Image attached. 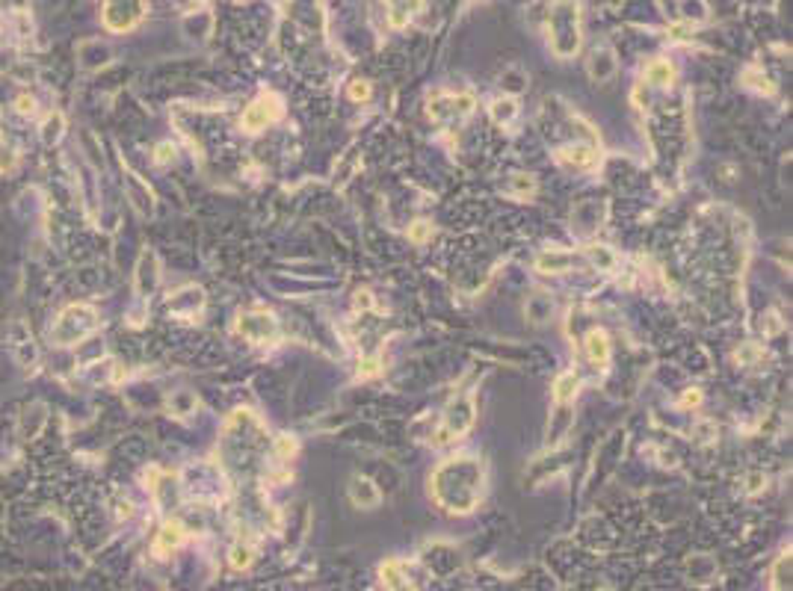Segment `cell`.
<instances>
[{"label":"cell","instance_id":"obj_1","mask_svg":"<svg viewBox=\"0 0 793 591\" xmlns=\"http://www.w3.org/2000/svg\"><path fill=\"white\" fill-rule=\"evenodd\" d=\"M432 497L450 514H470L477 509L486 485V467L477 456H453L432 473Z\"/></svg>","mask_w":793,"mask_h":591},{"label":"cell","instance_id":"obj_2","mask_svg":"<svg viewBox=\"0 0 793 591\" xmlns=\"http://www.w3.org/2000/svg\"><path fill=\"white\" fill-rule=\"evenodd\" d=\"M548 39L556 59H572L580 50V0H554L548 12Z\"/></svg>","mask_w":793,"mask_h":591},{"label":"cell","instance_id":"obj_3","mask_svg":"<svg viewBox=\"0 0 793 591\" xmlns=\"http://www.w3.org/2000/svg\"><path fill=\"white\" fill-rule=\"evenodd\" d=\"M98 329V313L89 305H68L63 313L57 317L54 329H51V341L54 346H74L86 341L89 334H95Z\"/></svg>","mask_w":793,"mask_h":591},{"label":"cell","instance_id":"obj_4","mask_svg":"<svg viewBox=\"0 0 793 591\" xmlns=\"http://www.w3.org/2000/svg\"><path fill=\"white\" fill-rule=\"evenodd\" d=\"M474 95L470 92H459V95H450V92H432L429 98V116L441 121V124H462L470 112H474Z\"/></svg>","mask_w":793,"mask_h":591},{"label":"cell","instance_id":"obj_5","mask_svg":"<svg viewBox=\"0 0 793 591\" xmlns=\"http://www.w3.org/2000/svg\"><path fill=\"white\" fill-rule=\"evenodd\" d=\"M145 15V0H101V21L110 33L133 30Z\"/></svg>","mask_w":793,"mask_h":591},{"label":"cell","instance_id":"obj_6","mask_svg":"<svg viewBox=\"0 0 793 591\" xmlns=\"http://www.w3.org/2000/svg\"><path fill=\"white\" fill-rule=\"evenodd\" d=\"M281 110H284V107H281V98H279L276 92H264V95H258L252 104L243 110L240 128H243L246 133H258V130L269 128L272 121H279V119H281Z\"/></svg>","mask_w":793,"mask_h":591},{"label":"cell","instance_id":"obj_7","mask_svg":"<svg viewBox=\"0 0 793 591\" xmlns=\"http://www.w3.org/2000/svg\"><path fill=\"white\" fill-rule=\"evenodd\" d=\"M470 426H474V399L470 394L456 396L447 411H444V423H441V432H438V444H447L453 437H462Z\"/></svg>","mask_w":793,"mask_h":591},{"label":"cell","instance_id":"obj_8","mask_svg":"<svg viewBox=\"0 0 793 591\" xmlns=\"http://www.w3.org/2000/svg\"><path fill=\"white\" fill-rule=\"evenodd\" d=\"M6 343H9V355L18 361V367H24V370H33V367H36V361H39V349H36L33 331H30V325L24 322V320H15V322L9 325Z\"/></svg>","mask_w":793,"mask_h":591},{"label":"cell","instance_id":"obj_9","mask_svg":"<svg viewBox=\"0 0 793 591\" xmlns=\"http://www.w3.org/2000/svg\"><path fill=\"white\" fill-rule=\"evenodd\" d=\"M237 331L252 343H269L279 334V322L267 311H252V313H240Z\"/></svg>","mask_w":793,"mask_h":591},{"label":"cell","instance_id":"obj_10","mask_svg":"<svg viewBox=\"0 0 793 591\" xmlns=\"http://www.w3.org/2000/svg\"><path fill=\"white\" fill-rule=\"evenodd\" d=\"M586 68H589V77H592L595 83H604V80H610L613 74H616V68H618V62H616V54H613V47H607V45L595 47L592 54H589V62H586Z\"/></svg>","mask_w":793,"mask_h":591},{"label":"cell","instance_id":"obj_11","mask_svg":"<svg viewBox=\"0 0 793 591\" xmlns=\"http://www.w3.org/2000/svg\"><path fill=\"white\" fill-rule=\"evenodd\" d=\"M350 500L355 502L358 509H376L382 502V494H379V488L373 485V479H367V476H353Z\"/></svg>","mask_w":793,"mask_h":591},{"label":"cell","instance_id":"obj_12","mask_svg":"<svg viewBox=\"0 0 793 591\" xmlns=\"http://www.w3.org/2000/svg\"><path fill=\"white\" fill-rule=\"evenodd\" d=\"M385 6H388V24L394 30H403L424 9V0H385Z\"/></svg>","mask_w":793,"mask_h":591},{"label":"cell","instance_id":"obj_13","mask_svg":"<svg viewBox=\"0 0 793 591\" xmlns=\"http://www.w3.org/2000/svg\"><path fill=\"white\" fill-rule=\"evenodd\" d=\"M205 305V293L202 287H184L175 296L169 299V311L172 313H181V317H193V313Z\"/></svg>","mask_w":793,"mask_h":591},{"label":"cell","instance_id":"obj_14","mask_svg":"<svg viewBox=\"0 0 793 591\" xmlns=\"http://www.w3.org/2000/svg\"><path fill=\"white\" fill-rule=\"evenodd\" d=\"M157 281H160L157 257L151 255V251H145V255L140 257V267H136V290H140L142 296H148L157 287Z\"/></svg>","mask_w":793,"mask_h":591},{"label":"cell","instance_id":"obj_15","mask_svg":"<svg viewBox=\"0 0 793 591\" xmlns=\"http://www.w3.org/2000/svg\"><path fill=\"white\" fill-rule=\"evenodd\" d=\"M572 263H575V257L568 255V251L551 248V251H544V255L536 257V269L544 272V275H560V272H565L568 267H572Z\"/></svg>","mask_w":793,"mask_h":591},{"label":"cell","instance_id":"obj_16","mask_svg":"<svg viewBox=\"0 0 793 591\" xmlns=\"http://www.w3.org/2000/svg\"><path fill=\"white\" fill-rule=\"evenodd\" d=\"M184 538H187V530H184L178 521H169V523H163V530L157 532L154 550H157V553H172L175 547L184 544Z\"/></svg>","mask_w":793,"mask_h":591},{"label":"cell","instance_id":"obj_17","mask_svg":"<svg viewBox=\"0 0 793 591\" xmlns=\"http://www.w3.org/2000/svg\"><path fill=\"white\" fill-rule=\"evenodd\" d=\"M560 160L568 163V166H575V169H589L595 163V145H584V142L565 145V148H560Z\"/></svg>","mask_w":793,"mask_h":591},{"label":"cell","instance_id":"obj_18","mask_svg":"<svg viewBox=\"0 0 793 591\" xmlns=\"http://www.w3.org/2000/svg\"><path fill=\"white\" fill-rule=\"evenodd\" d=\"M382 583H385V588L388 591H415L412 588V580H408V574H406V568L396 559H391V562H385L382 564Z\"/></svg>","mask_w":793,"mask_h":591},{"label":"cell","instance_id":"obj_19","mask_svg":"<svg viewBox=\"0 0 793 591\" xmlns=\"http://www.w3.org/2000/svg\"><path fill=\"white\" fill-rule=\"evenodd\" d=\"M586 355L592 364H598V367H604L607 361H610V337H607L601 329H592L586 334Z\"/></svg>","mask_w":793,"mask_h":591},{"label":"cell","instance_id":"obj_20","mask_svg":"<svg viewBox=\"0 0 793 591\" xmlns=\"http://www.w3.org/2000/svg\"><path fill=\"white\" fill-rule=\"evenodd\" d=\"M646 80L651 83V86H669L675 80V66L669 59H654V62H649L646 66Z\"/></svg>","mask_w":793,"mask_h":591},{"label":"cell","instance_id":"obj_21","mask_svg":"<svg viewBox=\"0 0 793 591\" xmlns=\"http://www.w3.org/2000/svg\"><path fill=\"white\" fill-rule=\"evenodd\" d=\"M489 112H491L494 124L506 128V124H512V121L518 119V104H515V98H498V100H494V104L489 107Z\"/></svg>","mask_w":793,"mask_h":591},{"label":"cell","instance_id":"obj_22","mask_svg":"<svg viewBox=\"0 0 793 591\" xmlns=\"http://www.w3.org/2000/svg\"><path fill=\"white\" fill-rule=\"evenodd\" d=\"M577 394V375L575 373H563L560 379H556L554 384V399L560 402V405H565V402H572Z\"/></svg>","mask_w":793,"mask_h":591},{"label":"cell","instance_id":"obj_23","mask_svg":"<svg viewBox=\"0 0 793 591\" xmlns=\"http://www.w3.org/2000/svg\"><path fill=\"white\" fill-rule=\"evenodd\" d=\"M773 591H790V553L778 556L773 568Z\"/></svg>","mask_w":793,"mask_h":591},{"label":"cell","instance_id":"obj_24","mask_svg":"<svg viewBox=\"0 0 793 591\" xmlns=\"http://www.w3.org/2000/svg\"><path fill=\"white\" fill-rule=\"evenodd\" d=\"M551 311H554L551 299H544V296H533V299H527V317H530L533 322H544V320L551 317Z\"/></svg>","mask_w":793,"mask_h":591},{"label":"cell","instance_id":"obj_25","mask_svg":"<svg viewBox=\"0 0 793 591\" xmlns=\"http://www.w3.org/2000/svg\"><path fill=\"white\" fill-rule=\"evenodd\" d=\"M195 396L190 394V391H178V394H172L169 396V408L178 414V417H187V414H193L195 411Z\"/></svg>","mask_w":793,"mask_h":591},{"label":"cell","instance_id":"obj_26","mask_svg":"<svg viewBox=\"0 0 793 591\" xmlns=\"http://www.w3.org/2000/svg\"><path fill=\"white\" fill-rule=\"evenodd\" d=\"M586 257L595 263L598 269H604V272H610L613 267H616V255L607 246H589L586 248Z\"/></svg>","mask_w":793,"mask_h":591},{"label":"cell","instance_id":"obj_27","mask_svg":"<svg viewBox=\"0 0 793 591\" xmlns=\"http://www.w3.org/2000/svg\"><path fill=\"white\" fill-rule=\"evenodd\" d=\"M63 128H66V119L59 116V112H51V116L45 119V124H42V140L51 145V142H57L59 136H63Z\"/></svg>","mask_w":793,"mask_h":591},{"label":"cell","instance_id":"obj_28","mask_svg":"<svg viewBox=\"0 0 793 591\" xmlns=\"http://www.w3.org/2000/svg\"><path fill=\"white\" fill-rule=\"evenodd\" d=\"M501 86H503V89L510 92V95H518V92H521L524 86H527V74H524L521 68H506L503 77H501Z\"/></svg>","mask_w":793,"mask_h":591},{"label":"cell","instance_id":"obj_29","mask_svg":"<svg viewBox=\"0 0 793 591\" xmlns=\"http://www.w3.org/2000/svg\"><path fill=\"white\" fill-rule=\"evenodd\" d=\"M252 556H255V550L249 547V544H237L231 550V568H249L252 564Z\"/></svg>","mask_w":793,"mask_h":591},{"label":"cell","instance_id":"obj_30","mask_svg":"<svg viewBox=\"0 0 793 591\" xmlns=\"http://www.w3.org/2000/svg\"><path fill=\"white\" fill-rule=\"evenodd\" d=\"M350 98H353V100H367V98H370V83H364V80H353V86H350Z\"/></svg>","mask_w":793,"mask_h":591},{"label":"cell","instance_id":"obj_31","mask_svg":"<svg viewBox=\"0 0 793 591\" xmlns=\"http://www.w3.org/2000/svg\"><path fill=\"white\" fill-rule=\"evenodd\" d=\"M743 80H755V83H752V86H755V89H764V92H773V86H770V80H766V77H764V74H755L752 68H749L746 74H743Z\"/></svg>","mask_w":793,"mask_h":591},{"label":"cell","instance_id":"obj_32","mask_svg":"<svg viewBox=\"0 0 793 591\" xmlns=\"http://www.w3.org/2000/svg\"><path fill=\"white\" fill-rule=\"evenodd\" d=\"M408 237H412V240H415V243H424V240H427V237H429V225H427V222H417V225H415V228H412V231H408Z\"/></svg>","mask_w":793,"mask_h":591},{"label":"cell","instance_id":"obj_33","mask_svg":"<svg viewBox=\"0 0 793 591\" xmlns=\"http://www.w3.org/2000/svg\"><path fill=\"white\" fill-rule=\"evenodd\" d=\"M15 104H18V112H24V116H33V110H36V100H33V98L21 95V98L15 100Z\"/></svg>","mask_w":793,"mask_h":591},{"label":"cell","instance_id":"obj_34","mask_svg":"<svg viewBox=\"0 0 793 591\" xmlns=\"http://www.w3.org/2000/svg\"><path fill=\"white\" fill-rule=\"evenodd\" d=\"M169 157H175V148H172V145H160V148H157V163H166Z\"/></svg>","mask_w":793,"mask_h":591},{"label":"cell","instance_id":"obj_35","mask_svg":"<svg viewBox=\"0 0 793 591\" xmlns=\"http://www.w3.org/2000/svg\"><path fill=\"white\" fill-rule=\"evenodd\" d=\"M193 3H205V0H193Z\"/></svg>","mask_w":793,"mask_h":591}]
</instances>
